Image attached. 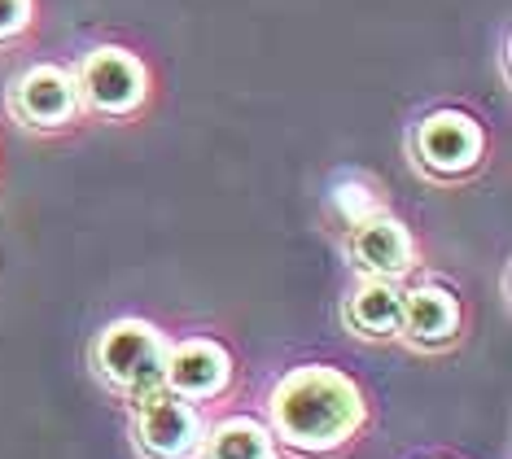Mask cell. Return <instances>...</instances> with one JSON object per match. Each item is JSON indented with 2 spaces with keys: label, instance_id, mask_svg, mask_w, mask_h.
<instances>
[{
  "label": "cell",
  "instance_id": "cell-3",
  "mask_svg": "<svg viewBox=\"0 0 512 459\" xmlns=\"http://www.w3.org/2000/svg\"><path fill=\"white\" fill-rule=\"evenodd\" d=\"M141 407H136V433H141V446L154 459H180L189 455L197 438H202V420L189 403L162 394V390H145L136 394Z\"/></svg>",
  "mask_w": 512,
  "mask_h": 459
},
{
  "label": "cell",
  "instance_id": "cell-6",
  "mask_svg": "<svg viewBox=\"0 0 512 459\" xmlns=\"http://www.w3.org/2000/svg\"><path fill=\"white\" fill-rule=\"evenodd\" d=\"M162 381H171V390L184 394V398L219 394L228 381V355L215 346V341H184L180 350L167 355Z\"/></svg>",
  "mask_w": 512,
  "mask_h": 459
},
{
  "label": "cell",
  "instance_id": "cell-11",
  "mask_svg": "<svg viewBox=\"0 0 512 459\" xmlns=\"http://www.w3.org/2000/svg\"><path fill=\"white\" fill-rule=\"evenodd\" d=\"M206 455L211 459H272V438L254 420H228V425H219L211 433Z\"/></svg>",
  "mask_w": 512,
  "mask_h": 459
},
{
  "label": "cell",
  "instance_id": "cell-7",
  "mask_svg": "<svg viewBox=\"0 0 512 459\" xmlns=\"http://www.w3.org/2000/svg\"><path fill=\"white\" fill-rule=\"evenodd\" d=\"M477 149H482V132H477V123L464 119V114H434V119L421 127V158L434 171L473 167Z\"/></svg>",
  "mask_w": 512,
  "mask_h": 459
},
{
  "label": "cell",
  "instance_id": "cell-13",
  "mask_svg": "<svg viewBox=\"0 0 512 459\" xmlns=\"http://www.w3.org/2000/svg\"><path fill=\"white\" fill-rule=\"evenodd\" d=\"M27 14H31V0H0V40L27 27Z\"/></svg>",
  "mask_w": 512,
  "mask_h": 459
},
{
  "label": "cell",
  "instance_id": "cell-12",
  "mask_svg": "<svg viewBox=\"0 0 512 459\" xmlns=\"http://www.w3.org/2000/svg\"><path fill=\"white\" fill-rule=\"evenodd\" d=\"M337 206H342V215L346 219H368V215H377V197L368 193L364 184H342L337 188Z\"/></svg>",
  "mask_w": 512,
  "mask_h": 459
},
{
  "label": "cell",
  "instance_id": "cell-1",
  "mask_svg": "<svg viewBox=\"0 0 512 459\" xmlns=\"http://www.w3.org/2000/svg\"><path fill=\"white\" fill-rule=\"evenodd\" d=\"M276 429L298 451H333L364 420V398L342 372L333 368H298L272 394Z\"/></svg>",
  "mask_w": 512,
  "mask_h": 459
},
{
  "label": "cell",
  "instance_id": "cell-9",
  "mask_svg": "<svg viewBox=\"0 0 512 459\" xmlns=\"http://www.w3.org/2000/svg\"><path fill=\"white\" fill-rule=\"evenodd\" d=\"M456 298L442 289H416L403 298V320L399 328H407V337L416 341H447L451 333H456Z\"/></svg>",
  "mask_w": 512,
  "mask_h": 459
},
{
  "label": "cell",
  "instance_id": "cell-10",
  "mask_svg": "<svg viewBox=\"0 0 512 459\" xmlns=\"http://www.w3.org/2000/svg\"><path fill=\"white\" fill-rule=\"evenodd\" d=\"M403 320V293L390 280H368L351 298V324L368 337H386Z\"/></svg>",
  "mask_w": 512,
  "mask_h": 459
},
{
  "label": "cell",
  "instance_id": "cell-4",
  "mask_svg": "<svg viewBox=\"0 0 512 459\" xmlns=\"http://www.w3.org/2000/svg\"><path fill=\"white\" fill-rule=\"evenodd\" d=\"M84 92L97 110L123 114L145 97V70L123 49H97L84 62Z\"/></svg>",
  "mask_w": 512,
  "mask_h": 459
},
{
  "label": "cell",
  "instance_id": "cell-8",
  "mask_svg": "<svg viewBox=\"0 0 512 459\" xmlns=\"http://www.w3.org/2000/svg\"><path fill=\"white\" fill-rule=\"evenodd\" d=\"M355 258L377 276H399L412 263V241L394 219L368 215L355 228Z\"/></svg>",
  "mask_w": 512,
  "mask_h": 459
},
{
  "label": "cell",
  "instance_id": "cell-2",
  "mask_svg": "<svg viewBox=\"0 0 512 459\" xmlns=\"http://www.w3.org/2000/svg\"><path fill=\"white\" fill-rule=\"evenodd\" d=\"M97 363L119 390L145 394L162 385V368H167V346H162L158 328L141 320H123L101 333L97 341Z\"/></svg>",
  "mask_w": 512,
  "mask_h": 459
},
{
  "label": "cell",
  "instance_id": "cell-5",
  "mask_svg": "<svg viewBox=\"0 0 512 459\" xmlns=\"http://www.w3.org/2000/svg\"><path fill=\"white\" fill-rule=\"evenodd\" d=\"M14 110H18V119L40 123V127L66 123L71 119V110H75L71 75H62V70H53V66L27 70V75L14 84Z\"/></svg>",
  "mask_w": 512,
  "mask_h": 459
}]
</instances>
